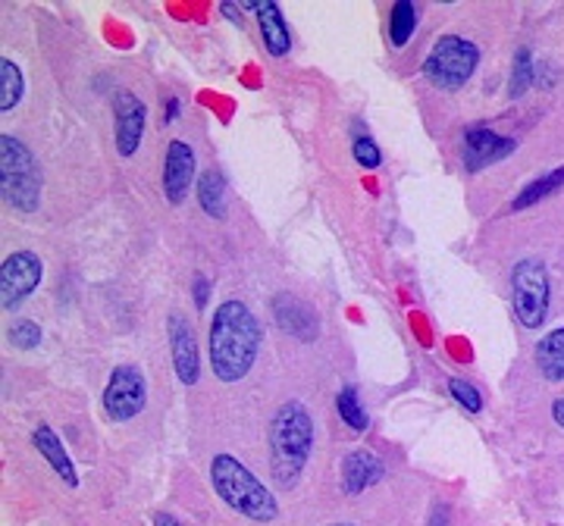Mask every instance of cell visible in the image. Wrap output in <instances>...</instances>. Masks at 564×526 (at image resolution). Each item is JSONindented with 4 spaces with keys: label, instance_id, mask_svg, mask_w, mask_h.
Wrapping results in <instances>:
<instances>
[{
    "label": "cell",
    "instance_id": "1",
    "mask_svg": "<svg viewBox=\"0 0 564 526\" xmlns=\"http://www.w3.org/2000/svg\"><path fill=\"white\" fill-rule=\"evenodd\" d=\"M263 329L254 310L242 302H223L210 320V370L220 383H239L251 373L261 351Z\"/></svg>",
    "mask_w": 564,
    "mask_h": 526
},
{
    "label": "cell",
    "instance_id": "2",
    "mask_svg": "<svg viewBox=\"0 0 564 526\" xmlns=\"http://www.w3.org/2000/svg\"><path fill=\"white\" fill-rule=\"evenodd\" d=\"M314 448V420L302 402H285L270 424V470L282 489L302 480Z\"/></svg>",
    "mask_w": 564,
    "mask_h": 526
},
{
    "label": "cell",
    "instance_id": "3",
    "mask_svg": "<svg viewBox=\"0 0 564 526\" xmlns=\"http://www.w3.org/2000/svg\"><path fill=\"white\" fill-rule=\"evenodd\" d=\"M210 483H214L223 502L248 520H258V524L276 520L280 505H276L273 492L232 454H217L210 461Z\"/></svg>",
    "mask_w": 564,
    "mask_h": 526
},
{
    "label": "cell",
    "instance_id": "4",
    "mask_svg": "<svg viewBox=\"0 0 564 526\" xmlns=\"http://www.w3.org/2000/svg\"><path fill=\"white\" fill-rule=\"evenodd\" d=\"M0 185L3 201L22 213L39 210L41 204V166L35 154L13 135L3 132L0 139Z\"/></svg>",
    "mask_w": 564,
    "mask_h": 526
},
{
    "label": "cell",
    "instance_id": "5",
    "mask_svg": "<svg viewBox=\"0 0 564 526\" xmlns=\"http://www.w3.org/2000/svg\"><path fill=\"white\" fill-rule=\"evenodd\" d=\"M480 66V47L462 35H443L423 61V76L443 91H458Z\"/></svg>",
    "mask_w": 564,
    "mask_h": 526
},
{
    "label": "cell",
    "instance_id": "6",
    "mask_svg": "<svg viewBox=\"0 0 564 526\" xmlns=\"http://www.w3.org/2000/svg\"><path fill=\"white\" fill-rule=\"evenodd\" d=\"M511 307L524 329H540L549 314V273L543 261L514 263L511 270Z\"/></svg>",
    "mask_w": 564,
    "mask_h": 526
},
{
    "label": "cell",
    "instance_id": "7",
    "mask_svg": "<svg viewBox=\"0 0 564 526\" xmlns=\"http://www.w3.org/2000/svg\"><path fill=\"white\" fill-rule=\"evenodd\" d=\"M104 414L107 420L113 424H126L132 417H139L144 410V402H148V385H144V376H141L139 366L120 364L110 380L104 385Z\"/></svg>",
    "mask_w": 564,
    "mask_h": 526
},
{
    "label": "cell",
    "instance_id": "8",
    "mask_svg": "<svg viewBox=\"0 0 564 526\" xmlns=\"http://www.w3.org/2000/svg\"><path fill=\"white\" fill-rule=\"evenodd\" d=\"M41 276H44V263L35 251H13L0 266V304H3V310L20 307L39 288Z\"/></svg>",
    "mask_w": 564,
    "mask_h": 526
},
{
    "label": "cell",
    "instance_id": "9",
    "mask_svg": "<svg viewBox=\"0 0 564 526\" xmlns=\"http://www.w3.org/2000/svg\"><path fill=\"white\" fill-rule=\"evenodd\" d=\"M270 307H273L276 326H280L282 332H289L292 339H299V342H314V339L321 336V317H317V310L307 302H302L299 295L280 292V295H273Z\"/></svg>",
    "mask_w": 564,
    "mask_h": 526
},
{
    "label": "cell",
    "instance_id": "10",
    "mask_svg": "<svg viewBox=\"0 0 564 526\" xmlns=\"http://www.w3.org/2000/svg\"><path fill=\"white\" fill-rule=\"evenodd\" d=\"M170 326V351H173V370L182 380V385H195L202 376V354H198V339L195 329L188 326L185 317L170 314L166 317Z\"/></svg>",
    "mask_w": 564,
    "mask_h": 526
},
{
    "label": "cell",
    "instance_id": "11",
    "mask_svg": "<svg viewBox=\"0 0 564 526\" xmlns=\"http://www.w3.org/2000/svg\"><path fill=\"white\" fill-rule=\"evenodd\" d=\"M514 147H518L514 139H505V135L486 129V125H470V129H464L462 157L464 166H467L470 173H477V169H484V166H492V163L505 161Z\"/></svg>",
    "mask_w": 564,
    "mask_h": 526
},
{
    "label": "cell",
    "instance_id": "12",
    "mask_svg": "<svg viewBox=\"0 0 564 526\" xmlns=\"http://www.w3.org/2000/svg\"><path fill=\"white\" fill-rule=\"evenodd\" d=\"M192 183H195V151H192V144L176 139V142H170L166 161H163V191H166V201H185Z\"/></svg>",
    "mask_w": 564,
    "mask_h": 526
},
{
    "label": "cell",
    "instance_id": "13",
    "mask_svg": "<svg viewBox=\"0 0 564 526\" xmlns=\"http://www.w3.org/2000/svg\"><path fill=\"white\" fill-rule=\"evenodd\" d=\"M113 117H117V151L122 157H132L139 151L144 135V103L132 91H120L113 98Z\"/></svg>",
    "mask_w": 564,
    "mask_h": 526
},
{
    "label": "cell",
    "instance_id": "14",
    "mask_svg": "<svg viewBox=\"0 0 564 526\" xmlns=\"http://www.w3.org/2000/svg\"><path fill=\"white\" fill-rule=\"evenodd\" d=\"M383 461L373 451H348L343 461V486L348 495H358L364 489L377 486L383 480Z\"/></svg>",
    "mask_w": 564,
    "mask_h": 526
},
{
    "label": "cell",
    "instance_id": "15",
    "mask_svg": "<svg viewBox=\"0 0 564 526\" xmlns=\"http://www.w3.org/2000/svg\"><path fill=\"white\" fill-rule=\"evenodd\" d=\"M258 17V25H261L263 44L273 57H285L289 47H292V39H289V25L282 20V10L273 3V0H258V3H248Z\"/></svg>",
    "mask_w": 564,
    "mask_h": 526
},
{
    "label": "cell",
    "instance_id": "16",
    "mask_svg": "<svg viewBox=\"0 0 564 526\" xmlns=\"http://www.w3.org/2000/svg\"><path fill=\"white\" fill-rule=\"evenodd\" d=\"M32 446L39 448V454H44V461L54 467V473L61 476L66 486H79V473H76V464H73V458L66 454V448L57 439V432L51 429V426H39L35 432H32Z\"/></svg>",
    "mask_w": 564,
    "mask_h": 526
},
{
    "label": "cell",
    "instance_id": "17",
    "mask_svg": "<svg viewBox=\"0 0 564 526\" xmlns=\"http://www.w3.org/2000/svg\"><path fill=\"white\" fill-rule=\"evenodd\" d=\"M533 358H536V366H540V373H543L549 383H562L564 380V326L562 329H552L549 336L540 339L536 351H533Z\"/></svg>",
    "mask_w": 564,
    "mask_h": 526
},
{
    "label": "cell",
    "instance_id": "18",
    "mask_svg": "<svg viewBox=\"0 0 564 526\" xmlns=\"http://www.w3.org/2000/svg\"><path fill=\"white\" fill-rule=\"evenodd\" d=\"M198 201H202V210L214 220H223L226 217V179L220 173H204L198 179Z\"/></svg>",
    "mask_w": 564,
    "mask_h": 526
},
{
    "label": "cell",
    "instance_id": "19",
    "mask_svg": "<svg viewBox=\"0 0 564 526\" xmlns=\"http://www.w3.org/2000/svg\"><path fill=\"white\" fill-rule=\"evenodd\" d=\"M22 88H25V81H22L20 66L0 57V110L3 113L17 110V103L22 101Z\"/></svg>",
    "mask_w": 564,
    "mask_h": 526
},
{
    "label": "cell",
    "instance_id": "20",
    "mask_svg": "<svg viewBox=\"0 0 564 526\" xmlns=\"http://www.w3.org/2000/svg\"><path fill=\"white\" fill-rule=\"evenodd\" d=\"M562 185H564V166L562 169H555V173H545L543 179H536V183L527 185L524 191L514 198L511 207H514V210H527V207H533V204H540L543 198H549L552 191H558Z\"/></svg>",
    "mask_w": 564,
    "mask_h": 526
},
{
    "label": "cell",
    "instance_id": "21",
    "mask_svg": "<svg viewBox=\"0 0 564 526\" xmlns=\"http://www.w3.org/2000/svg\"><path fill=\"white\" fill-rule=\"evenodd\" d=\"M414 22H417V10H414V3H395L392 7V20H389V39L395 47H402L408 44V39L414 35Z\"/></svg>",
    "mask_w": 564,
    "mask_h": 526
},
{
    "label": "cell",
    "instance_id": "22",
    "mask_svg": "<svg viewBox=\"0 0 564 526\" xmlns=\"http://www.w3.org/2000/svg\"><path fill=\"white\" fill-rule=\"evenodd\" d=\"M536 79V63H533V54L521 47L518 54H514V69H511V81H508V95L511 98H521L527 88L533 85Z\"/></svg>",
    "mask_w": 564,
    "mask_h": 526
},
{
    "label": "cell",
    "instance_id": "23",
    "mask_svg": "<svg viewBox=\"0 0 564 526\" xmlns=\"http://www.w3.org/2000/svg\"><path fill=\"white\" fill-rule=\"evenodd\" d=\"M336 410H339V417L345 420V426H351L355 432H364L367 429V410L361 407V398H358V392L348 385L339 392V398H336Z\"/></svg>",
    "mask_w": 564,
    "mask_h": 526
},
{
    "label": "cell",
    "instance_id": "24",
    "mask_svg": "<svg viewBox=\"0 0 564 526\" xmlns=\"http://www.w3.org/2000/svg\"><path fill=\"white\" fill-rule=\"evenodd\" d=\"M448 392H452V398L464 407V410H470V414H477L480 407H484V395H480V388L474 383H467V380H448Z\"/></svg>",
    "mask_w": 564,
    "mask_h": 526
},
{
    "label": "cell",
    "instance_id": "25",
    "mask_svg": "<svg viewBox=\"0 0 564 526\" xmlns=\"http://www.w3.org/2000/svg\"><path fill=\"white\" fill-rule=\"evenodd\" d=\"M7 339H10L13 348H20V351H32V348L41 344V326L32 324V320H22V324L10 326Z\"/></svg>",
    "mask_w": 564,
    "mask_h": 526
},
{
    "label": "cell",
    "instance_id": "26",
    "mask_svg": "<svg viewBox=\"0 0 564 526\" xmlns=\"http://www.w3.org/2000/svg\"><path fill=\"white\" fill-rule=\"evenodd\" d=\"M355 161L367 166V169H377L383 163V154H380V147H377L373 139L361 135V139H355Z\"/></svg>",
    "mask_w": 564,
    "mask_h": 526
},
{
    "label": "cell",
    "instance_id": "27",
    "mask_svg": "<svg viewBox=\"0 0 564 526\" xmlns=\"http://www.w3.org/2000/svg\"><path fill=\"white\" fill-rule=\"evenodd\" d=\"M210 302V280L207 276H195V307L204 310Z\"/></svg>",
    "mask_w": 564,
    "mask_h": 526
},
{
    "label": "cell",
    "instance_id": "28",
    "mask_svg": "<svg viewBox=\"0 0 564 526\" xmlns=\"http://www.w3.org/2000/svg\"><path fill=\"white\" fill-rule=\"evenodd\" d=\"M552 420L564 429V398H558V402L552 405Z\"/></svg>",
    "mask_w": 564,
    "mask_h": 526
},
{
    "label": "cell",
    "instance_id": "29",
    "mask_svg": "<svg viewBox=\"0 0 564 526\" xmlns=\"http://www.w3.org/2000/svg\"><path fill=\"white\" fill-rule=\"evenodd\" d=\"M154 526H185V524H180L173 514H158V517H154Z\"/></svg>",
    "mask_w": 564,
    "mask_h": 526
},
{
    "label": "cell",
    "instance_id": "30",
    "mask_svg": "<svg viewBox=\"0 0 564 526\" xmlns=\"http://www.w3.org/2000/svg\"><path fill=\"white\" fill-rule=\"evenodd\" d=\"M176 117H180V101H176V98H170V101H166V122H173Z\"/></svg>",
    "mask_w": 564,
    "mask_h": 526
},
{
    "label": "cell",
    "instance_id": "31",
    "mask_svg": "<svg viewBox=\"0 0 564 526\" xmlns=\"http://www.w3.org/2000/svg\"><path fill=\"white\" fill-rule=\"evenodd\" d=\"M336 526H348V524H336Z\"/></svg>",
    "mask_w": 564,
    "mask_h": 526
}]
</instances>
